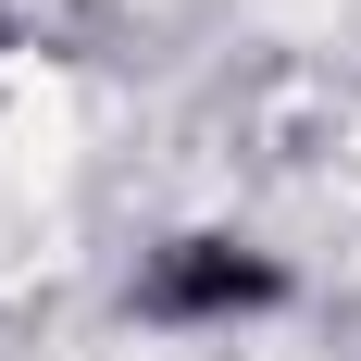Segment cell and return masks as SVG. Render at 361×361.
I'll use <instances>...</instances> for the list:
<instances>
[{
  "label": "cell",
  "mask_w": 361,
  "mask_h": 361,
  "mask_svg": "<svg viewBox=\"0 0 361 361\" xmlns=\"http://www.w3.org/2000/svg\"><path fill=\"white\" fill-rule=\"evenodd\" d=\"M287 299V262L250 250V237H162L137 262V312L149 324H250Z\"/></svg>",
  "instance_id": "6da1fadb"
}]
</instances>
